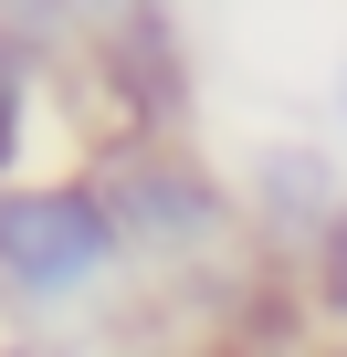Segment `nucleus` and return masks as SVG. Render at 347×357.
<instances>
[{"label":"nucleus","instance_id":"nucleus-1","mask_svg":"<svg viewBox=\"0 0 347 357\" xmlns=\"http://www.w3.org/2000/svg\"><path fill=\"white\" fill-rule=\"evenodd\" d=\"M116 263H126V231L95 178H11L0 190V294L22 315L84 305Z\"/></svg>","mask_w":347,"mask_h":357},{"label":"nucleus","instance_id":"nucleus-2","mask_svg":"<svg viewBox=\"0 0 347 357\" xmlns=\"http://www.w3.org/2000/svg\"><path fill=\"white\" fill-rule=\"evenodd\" d=\"M95 190H105L126 252H158V263H190V252H211V242L232 231V200L211 190L190 158H126V168L95 178Z\"/></svg>","mask_w":347,"mask_h":357},{"label":"nucleus","instance_id":"nucleus-3","mask_svg":"<svg viewBox=\"0 0 347 357\" xmlns=\"http://www.w3.org/2000/svg\"><path fill=\"white\" fill-rule=\"evenodd\" d=\"M347 211V190H337V168L316 158V147H263L253 158V221L274 231V242H326V221Z\"/></svg>","mask_w":347,"mask_h":357},{"label":"nucleus","instance_id":"nucleus-4","mask_svg":"<svg viewBox=\"0 0 347 357\" xmlns=\"http://www.w3.org/2000/svg\"><path fill=\"white\" fill-rule=\"evenodd\" d=\"M316 305L347 326V211L326 221V242H316Z\"/></svg>","mask_w":347,"mask_h":357},{"label":"nucleus","instance_id":"nucleus-5","mask_svg":"<svg viewBox=\"0 0 347 357\" xmlns=\"http://www.w3.org/2000/svg\"><path fill=\"white\" fill-rule=\"evenodd\" d=\"M11 158H22V63L0 53V190H11Z\"/></svg>","mask_w":347,"mask_h":357},{"label":"nucleus","instance_id":"nucleus-6","mask_svg":"<svg viewBox=\"0 0 347 357\" xmlns=\"http://www.w3.org/2000/svg\"><path fill=\"white\" fill-rule=\"evenodd\" d=\"M337 116H347V74H337Z\"/></svg>","mask_w":347,"mask_h":357},{"label":"nucleus","instance_id":"nucleus-7","mask_svg":"<svg viewBox=\"0 0 347 357\" xmlns=\"http://www.w3.org/2000/svg\"><path fill=\"white\" fill-rule=\"evenodd\" d=\"M337 357H347V347H337Z\"/></svg>","mask_w":347,"mask_h":357}]
</instances>
